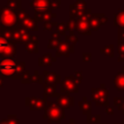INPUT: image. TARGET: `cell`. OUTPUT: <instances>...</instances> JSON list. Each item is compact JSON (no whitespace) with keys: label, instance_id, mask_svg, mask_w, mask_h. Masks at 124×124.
Masks as SVG:
<instances>
[{"label":"cell","instance_id":"obj_33","mask_svg":"<svg viewBox=\"0 0 124 124\" xmlns=\"http://www.w3.org/2000/svg\"><path fill=\"white\" fill-rule=\"evenodd\" d=\"M20 81L22 84H30L31 83V72L29 70H27L23 73Z\"/></svg>","mask_w":124,"mask_h":124},{"label":"cell","instance_id":"obj_8","mask_svg":"<svg viewBox=\"0 0 124 124\" xmlns=\"http://www.w3.org/2000/svg\"><path fill=\"white\" fill-rule=\"evenodd\" d=\"M74 52H75V46H74V45L73 44H70L67 41H63L60 44V46H58L55 55H56V58L62 57V56L69 57Z\"/></svg>","mask_w":124,"mask_h":124},{"label":"cell","instance_id":"obj_11","mask_svg":"<svg viewBox=\"0 0 124 124\" xmlns=\"http://www.w3.org/2000/svg\"><path fill=\"white\" fill-rule=\"evenodd\" d=\"M56 104H58L64 109H69L71 107L74 106L75 99H74V97H71L70 95H65V94L59 93L58 97L56 98Z\"/></svg>","mask_w":124,"mask_h":124},{"label":"cell","instance_id":"obj_12","mask_svg":"<svg viewBox=\"0 0 124 124\" xmlns=\"http://www.w3.org/2000/svg\"><path fill=\"white\" fill-rule=\"evenodd\" d=\"M57 16L56 13H53L51 11L48 12H36L34 13V19L37 22H47V21H52L53 18Z\"/></svg>","mask_w":124,"mask_h":124},{"label":"cell","instance_id":"obj_30","mask_svg":"<svg viewBox=\"0 0 124 124\" xmlns=\"http://www.w3.org/2000/svg\"><path fill=\"white\" fill-rule=\"evenodd\" d=\"M9 9L11 10H16V11H18L20 10V6H21V1L20 0H9L7 2V5H6Z\"/></svg>","mask_w":124,"mask_h":124},{"label":"cell","instance_id":"obj_49","mask_svg":"<svg viewBox=\"0 0 124 124\" xmlns=\"http://www.w3.org/2000/svg\"><path fill=\"white\" fill-rule=\"evenodd\" d=\"M114 124H120V123H114ZM121 124H122V123H121Z\"/></svg>","mask_w":124,"mask_h":124},{"label":"cell","instance_id":"obj_29","mask_svg":"<svg viewBox=\"0 0 124 124\" xmlns=\"http://www.w3.org/2000/svg\"><path fill=\"white\" fill-rule=\"evenodd\" d=\"M66 31H68L67 23L66 22H60V23H58L57 26L54 29V32H56L60 36H66Z\"/></svg>","mask_w":124,"mask_h":124},{"label":"cell","instance_id":"obj_27","mask_svg":"<svg viewBox=\"0 0 124 124\" xmlns=\"http://www.w3.org/2000/svg\"><path fill=\"white\" fill-rule=\"evenodd\" d=\"M86 2L85 1H76L75 3L73 4H70L69 5V8L70 10H76V11H81V10H84L86 9Z\"/></svg>","mask_w":124,"mask_h":124},{"label":"cell","instance_id":"obj_46","mask_svg":"<svg viewBox=\"0 0 124 124\" xmlns=\"http://www.w3.org/2000/svg\"><path fill=\"white\" fill-rule=\"evenodd\" d=\"M3 82H4L3 78H1V77H0V88H1V87H3Z\"/></svg>","mask_w":124,"mask_h":124},{"label":"cell","instance_id":"obj_32","mask_svg":"<svg viewBox=\"0 0 124 124\" xmlns=\"http://www.w3.org/2000/svg\"><path fill=\"white\" fill-rule=\"evenodd\" d=\"M86 122L88 124H93V123H98L101 124V115L100 114H91L86 116Z\"/></svg>","mask_w":124,"mask_h":124},{"label":"cell","instance_id":"obj_22","mask_svg":"<svg viewBox=\"0 0 124 124\" xmlns=\"http://www.w3.org/2000/svg\"><path fill=\"white\" fill-rule=\"evenodd\" d=\"M113 26L124 27V10H119L113 14Z\"/></svg>","mask_w":124,"mask_h":124},{"label":"cell","instance_id":"obj_4","mask_svg":"<svg viewBox=\"0 0 124 124\" xmlns=\"http://www.w3.org/2000/svg\"><path fill=\"white\" fill-rule=\"evenodd\" d=\"M16 12L9 9L6 5L0 9V20L4 27L13 28L16 26Z\"/></svg>","mask_w":124,"mask_h":124},{"label":"cell","instance_id":"obj_43","mask_svg":"<svg viewBox=\"0 0 124 124\" xmlns=\"http://www.w3.org/2000/svg\"><path fill=\"white\" fill-rule=\"evenodd\" d=\"M0 124H9L7 118H5V119H1V120H0Z\"/></svg>","mask_w":124,"mask_h":124},{"label":"cell","instance_id":"obj_25","mask_svg":"<svg viewBox=\"0 0 124 124\" xmlns=\"http://www.w3.org/2000/svg\"><path fill=\"white\" fill-rule=\"evenodd\" d=\"M20 38H21V33H20V28L18 26H15L12 28V40L11 42L14 44L20 43Z\"/></svg>","mask_w":124,"mask_h":124},{"label":"cell","instance_id":"obj_45","mask_svg":"<svg viewBox=\"0 0 124 124\" xmlns=\"http://www.w3.org/2000/svg\"><path fill=\"white\" fill-rule=\"evenodd\" d=\"M119 62H124V56H118V59H117Z\"/></svg>","mask_w":124,"mask_h":124},{"label":"cell","instance_id":"obj_42","mask_svg":"<svg viewBox=\"0 0 124 124\" xmlns=\"http://www.w3.org/2000/svg\"><path fill=\"white\" fill-rule=\"evenodd\" d=\"M105 112L107 114H108V115H112L113 114V107H108V108H106Z\"/></svg>","mask_w":124,"mask_h":124},{"label":"cell","instance_id":"obj_9","mask_svg":"<svg viewBox=\"0 0 124 124\" xmlns=\"http://www.w3.org/2000/svg\"><path fill=\"white\" fill-rule=\"evenodd\" d=\"M29 5L34 10V13L51 11L48 0H34V1H31L29 3Z\"/></svg>","mask_w":124,"mask_h":124},{"label":"cell","instance_id":"obj_23","mask_svg":"<svg viewBox=\"0 0 124 124\" xmlns=\"http://www.w3.org/2000/svg\"><path fill=\"white\" fill-rule=\"evenodd\" d=\"M38 44H39V40L35 39L32 40L26 44H24L25 46V50L29 53H38L39 52V48H38Z\"/></svg>","mask_w":124,"mask_h":124},{"label":"cell","instance_id":"obj_5","mask_svg":"<svg viewBox=\"0 0 124 124\" xmlns=\"http://www.w3.org/2000/svg\"><path fill=\"white\" fill-rule=\"evenodd\" d=\"M79 83L80 82L78 80V78H76V76L74 74L65 77L64 80L61 82L60 94L70 95V93H78Z\"/></svg>","mask_w":124,"mask_h":124},{"label":"cell","instance_id":"obj_16","mask_svg":"<svg viewBox=\"0 0 124 124\" xmlns=\"http://www.w3.org/2000/svg\"><path fill=\"white\" fill-rule=\"evenodd\" d=\"M78 107H79L80 111L83 114H85L86 116L92 114L91 113V111H92V103L87 100V97L84 96L82 98V101H79L78 102Z\"/></svg>","mask_w":124,"mask_h":124},{"label":"cell","instance_id":"obj_10","mask_svg":"<svg viewBox=\"0 0 124 124\" xmlns=\"http://www.w3.org/2000/svg\"><path fill=\"white\" fill-rule=\"evenodd\" d=\"M76 30L78 34L90 36L92 34L91 27L89 25L88 20L85 19H76Z\"/></svg>","mask_w":124,"mask_h":124},{"label":"cell","instance_id":"obj_2","mask_svg":"<svg viewBox=\"0 0 124 124\" xmlns=\"http://www.w3.org/2000/svg\"><path fill=\"white\" fill-rule=\"evenodd\" d=\"M65 109L61 108L56 102L47 101L45 108L43 118L47 121V123H60L61 120L65 119Z\"/></svg>","mask_w":124,"mask_h":124},{"label":"cell","instance_id":"obj_6","mask_svg":"<svg viewBox=\"0 0 124 124\" xmlns=\"http://www.w3.org/2000/svg\"><path fill=\"white\" fill-rule=\"evenodd\" d=\"M108 21V18L103 13H92L88 19V22L92 31L99 30L100 27L105 23H107Z\"/></svg>","mask_w":124,"mask_h":124},{"label":"cell","instance_id":"obj_3","mask_svg":"<svg viewBox=\"0 0 124 124\" xmlns=\"http://www.w3.org/2000/svg\"><path fill=\"white\" fill-rule=\"evenodd\" d=\"M91 96L97 106H104L106 108L109 107V102H108L109 92L106 88L105 83H101L100 87L98 88H91Z\"/></svg>","mask_w":124,"mask_h":124},{"label":"cell","instance_id":"obj_31","mask_svg":"<svg viewBox=\"0 0 124 124\" xmlns=\"http://www.w3.org/2000/svg\"><path fill=\"white\" fill-rule=\"evenodd\" d=\"M113 105L117 107L119 110L122 111L124 114V97H114L113 98Z\"/></svg>","mask_w":124,"mask_h":124},{"label":"cell","instance_id":"obj_40","mask_svg":"<svg viewBox=\"0 0 124 124\" xmlns=\"http://www.w3.org/2000/svg\"><path fill=\"white\" fill-rule=\"evenodd\" d=\"M117 51H118L119 56H124V42H119L118 43Z\"/></svg>","mask_w":124,"mask_h":124},{"label":"cell","instance_id":"obj_48","mask_svg":"<svg viewBox=\"0 0 124 124\" xmlns=\"http://www.w3.org/2000/svg\"><path fill=\"white\" fill-rule=\"evenodd\" d=\"M101 124H108V123H101Z\"/></svg>","mask_w":124,"mask_h":124},{"label":"cell","instance_id":"obj_14","mask_svg":"<svg viewBox=\"0 0 124 124\" xmlns=\"http://www.w3.org/2000/svg\"><path fill=\"white\" fill-rule=\"evenodd\" d=\"M43 76L45 78V82L47 83H51V84H61V76L58 75L55 72H48V71H44L43 72Z\"/></svg>","mask_w":124,"mask_h":124},{"label":"cell","instance_id":"obj_18","mask_svg":"<svg viewBox=\"0 0 124 124\" xmlns=\"http://www.w3.org/2000/svg\"><path fill=\"white\" fill-rule=\"evenodd\" d=\"M55 61H56V57H53L50 52H47V53H46L43 56H40L38 58V65L40 67L51 66L53 64V62H55Z\"/></svg>","mask_w":124,"mask_h":124},{"label":"cell","instance_id":"obj_28","mask_svg":"<svg viewBox=\"0 0 124 124\" xmlns=\"http://www.w3.org/2000/svg\"><path fill=\"white\" fill-rule=\"evenodd\" d=\"M100 52L103 53V54H105V55H107V56H108V57H111L112 58L114 56V54H113V45L112 44H109V45L105 46L104 47H102L100 49Z\"/></svg>","mask_w":124,"mask_h":124},{"label":"cell","instance_id":"obj_44","mask_svg":"<svg viewBox=\"0 0 124 124\" xmlns=\"http://www.w3.org/2000/svg\"><path fill=\"white\" fill-rule=\"evenodd\" d=\"M66 124H77V123L75 122V120H74L73 118H70V120H69V122H68V123H66Z\"/></svg>","mask_w":124,"mask_h":124},{"label":"cell","instance_id":"obj_34","mask_svg":"<svg viewBox=\"0 0 124 124\" xmlns=\"http://www.w3.org/2000/svg\"><path fill=\"white\" fill-rule=\"evenodd\" d=\"M65 41L74 45V44H77L78 42V37L75 34H68V35L65 36Z\"/></svg>","mask_w":124,"mask_h":124},{"label":"cell","instance_id":"obj_21","mask_svg":"<svg viewBox=\"0 0 124 124\" xmlns=\"http://www.w3.org/2000/svg\"><path fill=\"white\" fill-rule=\"evenodd\" d=\"M62 39H61V36L59 34H57L56 32H52V38L49 39L48 41V44L46 46V47L48 49H52V48H58V46H60V44L62 43Z\"/></svg>","mask_w":124,"mask_h":124},{"label":"cell","instance_id":"obj_1","mask_svg":"<svg viewBox=\"0 0 124 124\" xmlns=\"http://www.w3.org/2000/svg\"><path fill=\"white\" fill-rule=\"evenodd\" d=\"M25 72V62L17 61L15 58L0 59V77L21 79L23 73Z\"/></svg>","mask_w":124,"mask_h":124},{"label":"cell","instance_id":"obj_15","mask_svg":"<svg viewBox=\"0 0 124 124\" xmlns=\"http://www.w3.org/2000/svg\"><path fill=\"white\" fill-rule=\"evenodd\" d=\"M43 87H44V99L47 100V97H56V98L58 97L59 93L56 92L54 84L44 82Z\"/></svg>","mask_w":124,"mask_h":124},{"label":"cell","instance_id":"obj_41","mask_svg":"<svg viewBox=\"0 0 124 124\" xmlns=\"http://www.w3.org/2000/svg\"><path fill=\"white\" fill-rule=\"evenodd\" d=\"M74 75L76 76V78H78V80L79 81V82H81V80H82V73L81 72H74Z\"/></svg>","mask_w":124,"mask_h":124},{"label":"cell","instance_id":"obj_37","mask_svg":"<svg viewBox=\"0 0 124 124\" xmlns=\"http://www.w3.org/2000/svg\"><path fill=\"white\" fill-rule=\"evenodd\" d=\"M61 5V1L60 0H54V1H49V6L51 10H56L58 8H60Z\"/></svg>","mask_w":124,"mask_h":124},{"label":"cell","instance_id":"obj_24","mask_svg":"<svg viewBox=\"0 0 124 124\" xmlns=\"http://www.w3.org/2000/svg\"><path fill=\"white\" fill-rule=\"evenodd\" d=\"M29 17V15L26 13V11L24 9H20L16 12V26L20 27L22 22L27 18Z\"/></svg>","mask_w":124,"mask_h":124},{"label":"cell","instance_id":"obj_17","mask_svg":"<svg viewBox=\"0 0 124 124\" xmlns=\"http://www.w3.org/2000/svg\"><path fill=\"white\" fill-rule=\"evenodd\" d=\"M16 53V44L10 42L9 46L2 51L0 54V59H6V58H14Z\"/></svg>","mask_w":124,"mask_h":124},{"label":"cell","instance_id":"obj_20","mask_svg":"<svg viewBox=\"0 0 124 124\" xmlns=\"http://www.w3.org/2000/svg\"><path fill=\"white\" fill-rule=\"evenodd\" d=\"M113 87L118 91H124V73L118 72L113 78Z\"/></svg>","mask_w":124,"mask_h":124},{"label":"cell","instance_id":"obj_38","mask_svg":"<svg viewBox=\"0 0 124 124\" xmlns=\"http://www.w3.org/2000/svg\"><path fill=\"white\" fill-rule=\"evenodd\" d=\"M82 60H83V62H91L92 61V54L90 52H83L82 53Z\"/></svg>","mask_w":124,"mask_h":124},{"label":"cell","instance_id":"obj_35","mask_svg":"<svg viewBox=\"0 0 124 124\" xmlns=\"http://www.w3.org/2000/svg\"><path fill=\"white\" fill-rule=\"evenodd\" d=\"M7 120L9 124H20V120L16 114H9L7 116Z\"/></svg>","mask_w":124,"mask_h":124},{"label":"cell","instance_id":"obj_26","mask_svg":"<svg viewBox=\"0 0 124 124\" xmlns=\"http://www.w3.org/2000/svg\"><path fill=\"white\" fill-rule=\"evenodd\" d=\"M45 82V78L43 75H40L38 70H35L34 74L31 75V83H39V84H44Z\"/></svg>","mask_w":124,"mask_h":124},{"label":"cell","instance_id":"obj_47","mask_svg":"<svg viewBox=\"0 0 124 124\" xmlns=\"http://www.w3.org/2000/svg\"><path fill=\"white\" fill-rule=\"evenodd\" d=\"M122 72H123V73H124V66H123V67H122Z\"/></svg>","mask_w":124,"mask_h":124},{"label":"cell","instance_id":"obj_36","mask_svg":"<svg viewBox=\"0 0 124 124\" xmlns=\"http://www.w3.org/2000/svg\"><path fill=\"white\" fill-rule=\"evenodd\" d=\"M57 22H55V21H47V22H45L44 24H43V28L45 29V30H47V31H51L52 30V28L54 27H56L57 26Z\"/></svg>","mask_w":124,"mask_h":124},{"label":"cell","instance_id":"obj_39","mask_svg":"<svg viewBox=\"0 0 124 124\" xmlns=\"http://www.w3.org/2000/svg\"><path fill=\"white\" fill-rule=\"evenodd\" d=\"M119 42H124V27H118V41Z\"/></svg>","mask_w":124,"mask_h":124},{"label":"cell","instance_id":"obj_7","mask_svg":"<svg viewBox=\"0 0 124 124\" xmlns=\"http://www.w3.org/2000/svg\"><path fill=\"white\" fill-rule=\"evenodd\" d=\"M47 100L39 97H26L25 105L30 110H45Z\"/></svg>","mask_w":124,"mask_h":124},{"label":"cell","instance_id":"obj_13","mask_svg":"<svg viewBox=\"0 0 124 124\" xmlns=\"http://www.w3.org/2000/svg\"><path fill=\"white\" fill-rule=\"evenodd\" d=\"M92 14V10L91 9H84V10H81V11H76V10H70L69 12V15H70V17L69 18H72V19H85V20H88L89 19V16H91Z\"/></svg>","mask_w":124,"mask_h":124},{"label":"cell","instance_id":"obj_19","mask_svg":"<svg viewBox=\"0 0 124 124\" xmlns=\"http://www.w3.org/2000/svg\"><path fill=\"white\" fill-rule=\"evenodd\" d=\"M20 27H23L24 29L28 31H38L39 30V25L38 22L34 19V17H27L21 24Z\"/></svg>","mask_w":124,"mask_h":124}]
</instances>
